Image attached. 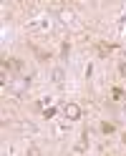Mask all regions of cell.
I'll return each instance as SVG.
<instances>
[{
  "mask_svg": "<svg viewBox=\"0 0 126 156\" xmlns=\"http://www.w3.org/2000/svg\"><path fill=\"white\" fill-rule=\"evenodd\" d=\"M51 28V20H48V15H35L28 20V30H48Z\"/></svg>",
  "mask_w": 126,
  "mask_h": 156,
  "instance_id": "obj_1",
  "label": "cell"
},
{
  "mask_svg": "<svg viewBox=\"0 0 126 156\" xmlns=\"http://www.w3.org/2000/svg\"><path fill=\"white\" fill-rule=\"evenodd\" d=\"M63 113H66V119H68V121H78L81 119V106L78 103H66L63 106Z\"/></svg>",
  "mask_w": 126,
  "mask_h": 156,
  "instance_id": "obj_2",
  "label": "cell"
},
{
  "mask_svg": "<svg viewBox=\"0 0 126 156\" xmlns=\"http://www.w3.org/2000/svg\"><path fill=\"white\" fill-rule=\"evenodd\" d=\"M58 20L68 23V25H76V13L73 10H61V13H58Z\"/></svg>",
  "mask_w": 126,
  "mask_h": 156,
  "instance_id": "obj_3",
  "label": "cell"
},
{
  "mask_svg": "<svg viewBox=\"0 0 126 156\" xmlns=\"http://www.w3.org/2000/svg\"><path fill=\"white\" fill-rule=\"evenodd\" d=\"M3 68H5V71H13V73H20V71H23V63H20V61H13V58H10V61H5V63H3Z\"/></svg>",
  "mask_w": 126,
  "mask_h": 156,
  "instance_id": "obj_4",
  "label": "cell"
},
{
  "mask_svg": "<svg viewBox=\"0 0 126 156\" xmlns=\"http://www.w3.org/2000/svg\"><path fill=\"white\" fill-rule=\"evenodd\" d=\"M10 88H13V93H18V96H20V93L28 88V78H20V81H15V83L10 86Z\"/></svg>",
  "mask_w": 126,
  "mask_h": 156,
  "instance_id": "obj_5",
  "label": "cell"
},
{
  "mask_svg": "<svg viewBox=\"0 0 126 156\" xmlns=\"http://www.w3.org/2000/svg\"><path fill=\"white\" fill-rule=\"evenodd\" d=\"M63 81H66L63 68H56V71H53V83H56V86H63Z\"/></svg>",
  "mask_w": 126,
  "mask_h": 156,
  "instance_id": "obj_6",
  "label": "cell"
},
{
  "mask_svg": "<svg viewBox=\"0 0 126 156\" xmlns=\"http://www.w3.org/2000/svg\"><path fill=\"white\" fill-rule=\"evenodd\" d=\"M109 51H113V45H106V43L99 45V53H109Z\"/></svg>",
  "mask_w": 126,
  "mask_h": 156,
  "instance_id": "obj_7",
  "label": "cell"
},
{
  "mask_svg": "<svg viewBox=\"0 0 126 156\" xmlns=\"http://www.w3.org/2000/svg\"><path fill=\"white\" fill-rule=\"evenodd\" d=\"M101 131H103V133H113V123H103Z\"/></svg>",
  "mask_w": 126,
  "mask_h": 156,
  "instance_id": "obj_8",
  "label": "cell"
},
{
  "mask_svg": "<svg viewBox=\"0 0 126 156\" xmlns=\"http://www.w3.org/2000/svg\"><path fill=\"white\" fill-rule=\"evenodd\" d=\"M43 116H45V119H53V116H56V108H43Z\"/></svg>",
  "mask_w": 126,
  "mask_h": 156,
  "instance_id": "obj_9",
  "label": "cell"
},
{
  "mask_svg": "<svg viewBox=\"0 0 126 156\" xmlns=\"http://www.w3.org/2000/svg\"><path fill=\"white\" fill-rule=\"evenodd\" d=\"M28 156H41V149H35V146H31V149H28Z\"/></svg>",
  "mask_w": 126,
  "mask_h": 156,
  "instance_id": "obj_10",
  "label": "cell"
},
{
  "mask_svg": "<svg viewBox=\"0 0 126 156\" xmlns=\"http://www.w3.org/2000/svg\"><path fill=\"white\" fill-rule=\"evenodd\" d=\"M119 73H121V76L126 78V63H121V66H119Z\"/></svg>",
  "mask_w": 126,
  "mask_h": 156,
  "instance_id": "obj_11",
  "label": "cell"
}]
</instances>
